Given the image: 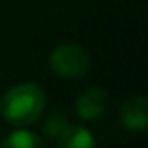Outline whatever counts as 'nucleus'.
<instances>
[{
    "instance_id": "f257e3e1",
    "label": "nucleus",
    "mask_w": 148,
    "mask_h": 148,
    "mask_svg": "<svg viewBox=\"0 0 148 148\" xmlns=\"http://www.w3.org/2000/svg\"><path fill=\"white\" fill-rule=\"evenodd\" d=\"M45 107V94L36 83H21L10 88L0 99V112L13 126L36 122Z\"/></svg>"
},
{
    "instance_id": "f03ea898",
    "label": "nucleus",
    "mask_w": 148,
    "mask_h": 148,
    "mask_svg": "<svg viewBox=\"0 0 148 148\" xmlns=\"http://www.w3.org/2000/svg\"><path fill=\"white\" fill-rule=\"evenodd\" d=\"M49 66L54 75L62 79H81L90 68V56L79 45L64 43L53 49L49 56Z\"/></svg>"
},
{
    "instance_id": "7ed1b4c3",
    "label": "nucleus",
    "mask_w": 148,
    "mask_h": 148,
    "mask_svg": "<svg viewBox=\"0 0 148 148\" xmlns=\"http://www.w3.org/2000/svg\"><path fill=\"white\" fill-rule=\"evenodd\" d=\"M109 109V96L103 88L92 86L84 90L75 101V111L86 122H94L99 116H103Z\"/></svg>"
},
{
    "instance_id": "20e7f679",
    "label": "nucleus",
    "mask_w": 148,
    "mask_h": 148,
    "mask_svg": "<svg viewBox=\"0 0 148 148\" xmlns=\"http://www.w3.org/2000/svg\"><path fill=\"white\" fill-rule=\"evenodd\" d=\"M120 122L133 131H143L148 126V99L145 96H133L126 99L120 109Z\"/></svg>"
},
{
    "instance_id": "39448f33",
    "label": "nucleus",
    "mask_w": 148,
    "mask_h": 148,
    "mask_svg": "<svg viewBox=\"0 0 148 148\" xmlns=\"http://www.w3.org/2000/svg\"><path fill=\"white\" fill-rule=\"evenodd\" d=\"M56 143L62 148H92L96 145L92 131H88L83 126H69V124L56 139Z\"/></svg>"
},
{
    "instance_id": "423d86ee",
    "label": "nucleus",
    "mask_w": 148,
    "mask_h": 148,
    "mask_svg": "<svg viewBox=\"0 0 148 148\" xmlns=\"http://www.w3.org/2000/svg\"><path fill=\"white\" fill-rule=\"evenodd\" d=\"M2 146L4 148H41L43 146V139L38 137L36 133L19 130V131H13L2 143Z\"/></svg>"
},
{
    "instance_id": "0eeeda50",
    "label": "nucleus",
    "mask_w": 148,
    "mask_h": 148,
    "mask_svg": "<svg viewBox=\"0 0 148 148\" xmlns=\"http://www.w3.org/2000/svg\"><path fill=\"white\" fill-rule=\"evenodd\" d=\"M68 127V120H66V114L64 112H54V114H51V118L45 122L43 126V133L47 135L49 139H53V141H56L58 137L62 135V131Z\"/></svg>"
}]
</instances>
